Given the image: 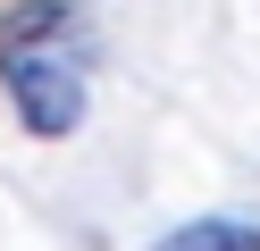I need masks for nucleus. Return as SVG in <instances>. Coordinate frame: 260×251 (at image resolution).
<instances>
[{
  "label": "nucleus",
  "mask_w": 260,
  "mask_h": 251,
  "mask_svg": "<svg viewBox=\"0 0 260 251\" xmlns=\"http://www.w3.org/2000/svg\"><path fill=\"white\" fill-rule=\"evenodd\" d=\"M9 92L34 134H76V117H84V84L51 59H25V50H9Z\"/></svg>",
  "instance_id": "obj_1"
},
{
  "label": "nucleus",
  "mask_w": 260,
  "mask_h": 251,
  "mask_svg": "<svg viewBox=\"0 0 260 251\" xmlns=\"http://www.w3.org/2000/svg\"><path fill=\"white\" fill-rule=\"evenodd\" d=\"M159 251H260V234L235 226V218H202V226H176Z\"/></svg>",
  "instance_id": "obj_2"
}]
</instances>
